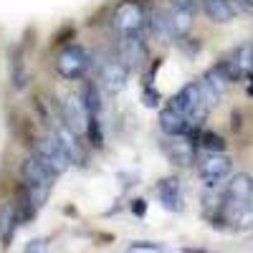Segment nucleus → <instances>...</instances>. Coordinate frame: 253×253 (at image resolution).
<instances>
[{
  "instance_id": "nucleus-9",
  "label": "nucleus",
  "mask_w": 253,
  "mask_h": 253,
  "mask_svg": "<svg viewBox=\"0 0 253 253\" xmlns=\"http://www.w3.org/2000/svg\"><path fill=\"white\" fill-rule=\"evenodd\" d=\"M160 129L167 134V137H180V134H187L190 132V126H195L193 122H190L185 114H180L177 109H172L170 104L160 112Z\"/></svg>"
},
{
  "instance_id": "nucleus-7",
  "label": "nucleus",
  "mask_w": 253,
  "mask_h": 253,
  "mask_svg": "<svg viewBox=\"0 0 253 253\" xmlns=\"http://www.w3.org/2000/svg\"><path fill=\"white\" fill-rule=\"evenodd\" d=\"M61 119H63V124H66L71 132H76V134L86 132L89 112H86V107H84V99L81 96H69L66 104L61 107Z\"/></svg>"
},
{
  "instance_id": "nucleus-25",
  "label": "nucleus",
  "mask_w": 253,
  "mask_h": 253,
  "mask_svg": "<svg viewBox=\"0 0 253 253\" xmlns=\"http://www.w3.org/2000/svg\"><path fill=\"white\" fill-rule=\"evenodd\" d=\"M195 5H198V0H172V8L187 10V13H195Z\"/></svg>"
},
{
  "instance_id": "nucleus-20",
  "label": "nucleus",
  "mask_w": 253,
  "mask_h": 253,
  "mask_svg": "<svg viewBox=\"0 0 253 253\" xmlns=\"http://www.w3.org/2000/svg\"><path fill=\"white\" fill-rule=\"evenodd\" d=\"M198 147H203L205 152H225V139L215 132H200Z\"/></svg>"
},
{
  "instance_id": "nucleus-21",
  "label": "nucleus",
  "mask_w": 253,
  "mask_h": 253,
  "mask_svg": "<svg viewBox=\"0 0 253 253\" xmlns=\"http://www.w3.org/2000/svg\"><path fill=\"white\" fill-rule=\"evenodd\" d=\"M215 69L223 74V79H225L228 84H236V81H241V79H243V74L238 71V66H236V63L230 61V58H223V61H218V63H215Z\"/></svg>"
},
{
  "instance_id": "nucleus-24",
  "label": "nucleus",
  "mask_w": 253,
  "mask_h": 253,
  "mask_svg": "<svg viewBox=\"0 0 253 253\" xmlns=\"http://www.w3.org/2000/svg\"><path fill=\"white\" fill-rule=\"evenodd\" d=\"M142 101H144V107H150V109H157L160 104H162V94L152 86H147L144 94H142Z\"/></svg>"
},
{
  "instance_id": "nucleus-3",
  "label": "nucleus",
  "mask_w": 253,
  "mask_h": 253,
  "mask_svg": "<svg viewBox=\"0 0 253 253\" xmlns=\"http://www.w3.org/2000/svg\"><path fill=\"white\" fill-rule=\"evenodd\" d=\"M89 66H91V58H89L86 48L79 46V43L66 46V48L58 53V58H56V71H58V76L69 79V81L81 79L84 74L89 71Z\"/></svg>"
},
{
  "instance_id": "nucleus-5",
  "label": "nucleus",
  "mask_w": 253,
  "mask_h": 253,
  "mask_svg": "<svg viewBox=\"0 0 253 253\" xmlns=\"http://www.w3.org/2000/svg\"><path fill=\"white\" fill-rule=\"evenodd\" d=\"M36 157L43 160L56 175H63L69 170V165H71V157L66 155V150H63L53 137H46V139L36 142Z\"/></svg>"
},
{
  "instance_id": "nucleus-17",
  "label": "nucleus",
  "mask_w": 253,
  "mask_h": 253,
  "mask_svg": "<svg viewBox=\"0 0 253 253\" xmlns=\"http://www.w3.org/2000/svg\"><path fill=\"white\" fill-rule=\"evenodd\" d=\"M51 137L63 147V150H66V155L71 157V162L81 157V155H79V144H76V132H71L66 124H58L56 129H53V134H51Z\"/></svg>"
},
{
  "instance_id": "nucleus-4",
  "label": "nucleus",
  "mask_w": 253,
  "mask_h": 253,
  "mask_svg": "<svg viewBox=\"0 0 253 253\" xmlns=\"http://www.w3.org/2000/svg\"><path fill=\"white\" fill-rule=\"evenodd\" d=\"M251 198H253V177L246 172L236 175L225 187V213L230 218H241V213L248 208Z\"/></svg>"
},
{
  "instance_id": "nucleus-6",
  "label": "nucleus",
  "mask_w": 253,
  "mask_h": 253,
  "mask_svg": "<svg viewBox=\"0 0 253 253\" xmlns=\"http://www.w3.org/2000/svg\"><path fill=\"white\" fill-rule=\"evenodd\" d=\"M230 170H233V160H230L228 155H223V152H213L200 165L198 175H200L205 187H215L218 182H223L230 175Z\"/></svg>"
},
{
  "instance_id": "nucleus-18",
  "label": "nucleus",
  "mask_w": 253,
  "mask_h": 253,
  "mask_svg": "<svg viewBox=\"0 0 253 253\" xmlns=\"http://www.w3.org/2000/svg\"><path fill=\"white\" fill-rule=\"evenodd\" d=\"M228 58L236 63L238 71H241L243 76H248V74L253 71V43H241Z\"/></svg>"
},
{
  "instance_id": "nucleus-8",
  "label": "nucleus",
  "mask_w": 253,
  "mask_h": 253,
  "mask_svg": "<svg viewBox=\"0 0 253 253\" xmlns=\"http://www.w3.org/2000/svg\"><path fill=\"white\" fill-rule=\"evenodd\" d=\"M20 175H23L26 185H43V187H51V185H53V177H56V172H53L41 157H36V155L23 162V167H20Z\"/></svg>"
},
{
  "instance_id": "nucleus-13",
  "label": "nucleus",
  "mask_w": 253,
  "mask_h": 253,
  "mask_svg": "<svg viewBox=\"0 0 253 253\" xmlns=\"http://www.w3.org/2000/svg\"><path fill=\"white\" fill-rule=\"evenodd\" d=\"M200 5L205 10V15L215 23H228L236 15V5L233 0H200Z\"/></svg>"
},
{
  "instance_id": "nucleus-22",
  "label": "nucleus",
  "mask_w": 253,
  "mask_h": 253,
  "mask_svg": "<svg viewBox=\"0 0 253 253\" xmlns=\"http://www.w3.org/2000/svg\"><path fill=\"white\" fill-rule=\"evenodd\" d=\"M81 99H84V107H86L89 114H99V112H101V96H99L96 86H86Z\"/></svg>"
},
{
  "instance_id": "nucleus-2",
  "label": "nucleus",
  "mask_w": 253,
  "mask_h": 253,
  "mask_svg": "<svg viewBox=\"0 0 253 253\" xmlns=\"http://www.w3.org/2000/svg\"><path fill=\"white\" fill-rule=\"evenodd\" d=\"M144 26H147V15H144V8L137 3V0H124V3L117 5L114 28L122 38L124 36H142Z\"/></svg>"
},
{
  "instance_id": "nucleus-10",
  "label": "nucleus",
  "mask_w": 253,
  "mask_h": 253,
  "mask_svg": "<svg viewBox=\"0 0 253 253\" xmlns=\"http://www.w3.org/2000/svg\"><path fill=\"white\" fill-rule=\"evenodd\" d=\"M162 150H165V155L170 157L175 165H193V160H195V144L190 142V139H185V134H180V137H172L170 142H165L162 144Z\"/></svg>"
},
{
  "instance_id": "nucleus-26",
  "label": "nucleus",
  "mask_w": 253,
  "mask_h": 253,
  "mask_svg": "<svg viewBox=\"0 0 253 253\" xmlns=\"http://www.w3.org/2000/svg\"><path fill=\"white\" fill-rule=\"evenodd\" d=\"M129 251H162L160 243H150V241H139V243H132Z\"/></svg>"
},
{
  "instance_id": "nucleus-16",
  "label": "nucleus",
  "mask_w": 253,
  "mask_h": 253,
  "mask_svg": "<svg viewBox=\"0 0 253 253\" xmlns=\"http://www.w3.org/2000/svg\"><path fill=\"white\" fill-rule=\"evenodd\" d=\"M126 76H129V66H126V63H119V61H112V63L104 66V76L101 79L107 81V86L112 91H119V89H124Z\"/></svg>"
},
{
  "instance_id": "nucleus-12",
  "label": "nucleus",
  "mask_w": 253,
  "mask_h": 253,
  "mask_svg": "<svg viewBox=\"0 0 253 253\" xmlns=\"http://www.w3.org/2000/svg\"><path fill=\"white\" fill-rule=\"evenodd\" d=\"M18 225H20V215H18L15 205L13 203H3L0 205V241H3L5 246L13 241Z\"/></svg>"
},
{
  "instance_id": "nucleus-1",
  "label": "nucleus",
  "mask_w": 253,
  "mask_h": 253,
  "mask_svg": "<svg viewBox=\"0 0 253 253\" xmlns=\"http://www.w3.org/2000/svg\"><path fill=\"white\" fill-rule=\"evenodd\" d=\"M172 109H177L180 114H185L193 124H198L205 114H208V104L203 99V91H200V84L198 81H190L185 86L167 101Z\"/></svg>"
},
{
  "instance_id": "nucleus-11",
  "label": "nucleus",
  "mask_w": 253,
  "mask_h": 253,
  "mask_svg": "<svg viewBox=\"0 0 253 253\" xmlns=\"http://www.w3.org/2000/svg\"><path fill=\"white\" fill-rule=\"evenodd\" d=\"M157 198H160L162 208L170 210V213L182 210V190H180V182L175 177H165L157 182Z\"/></svg>"
},
{
  "instance_id": "nucleus-28",
  "label": "nucleus",
  "mask_w": 253,
  "mask_h": 253,
  "mask_svg": "<svg viewBox=\"0 0 253 253\" xmlns=\"http://www.w3.org/2000/svg\"><path fill=\"white\" fill-rule=\"evenodd\" d=\"M248 79H251V84H248V94H251V96H253V71H251V74H248Z\"/></svg>"
},
{
  "instance_id": "nucleus-19",
  "label": "nucleus",
  "mask_w": 253,
  "mask_h": 253,
  "mask_svg": "<svg viewBox=\"0 0 253 253\" xmlns=\"http://www.w3.org/2000/svg\"><path fill=\"white\" fill-rule=\"evenodd\" d=\"M86 137H89L91 147H96V150L104 147V132H101L99 114H89V119H86Z\"/></svg>"
},
{
  "instance_id": "nucleus-14",
  "label": "nucleus",
  "mask_w": 253,
  "mask_h": 253,
  "mask_svg": "<svg viewBox=\"0 0 253 253\" xmlns=\"http://www.w3.org/2000/svg\"><path fill=\"white\" fill-rule=\"evenodd\" d=\"M122 56L126 61V66H134V63H139L144 56H147V46L142 36H124L122 38Z\"/></svg>"
},
{
  "instance_id": "nucleus-27",
  "label": "nucleus",
  "mask_w": 253,
  "mask_h": 253,
  "mask_svg": "<svg viewBox=\"0 0 253 253\" xmlns=\"http://www.w3.org/2000/svg\"><path fill=\"white\" fill-rule=\"evenodd\" d=\"M132 213H134V215H139V218H142V215L147 213V203H144L142 198H137V200H132Z\"/></svg>"
},
{
  "instance_id": "nucleus-29",
  "label": "nucleus",
  "mask_w": 253,
  "mask_h": 253,
  "mask_svg": "<svg viewBox=\"0 0 253 253\" xmlns=\"http://www.w3.org/2000/svg\"><path fill=\"white\" fill-rule=\"evenodd\" d=\"M248 13H253V0H248Z\"/></svg>"
},
{
  "instance_id": "nucleus-23",
  "label": "nucleus",
  "mask_w": 253,
  "mask_h": 253,
  "mask_svg": "<svg viewBox=\"0 0 253 253\" xmlns=\"http://www.w3.org/2000/svg\"><path fill=\"white\" fill-rule=\"evenodd\" d=\"M26 84H28V74H26V69H23V63L20 61H15L13 63V89H26Z\"/></svg>"
},
{
  "instance_id": "nucleus-15",
  "label": "nucleus",
  "mask_w": 253,
  "mask_h": 253,
  "mask_svg": "<svg viewBox=\"0 0 253 253\" xmlns=\"http://www.w3.org/2000/svg\"><path fill=\"white\" fill-rule=\"evenodd\" d=\"M167 23H170V38H185L187 31L193 28V13L172 8L167 13Z\"/></svg>"
}]
</instances>
